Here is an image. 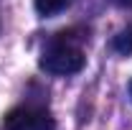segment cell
Here are the masks:
<instances>
[{
  "label": "cell",
  "mask_w": 132,
  "mask_h": 130,
  "mask_svg": "<svg viewBox=\"0 0 132 130\" xmlns=\"http://www.w3.org/2000/svg\"><path fill=\"white\" fill-rule=\"evenodd\" d=\"M38 64H41L43 71H48L53 77H71V74H79L84 69L86 56H84V51L76 44H71L66 38V33H59L56 41L43 51Z\"/></svg>",
  "instance_id": "6da1fadb"
},
{
  "label": "cell",
  "mask_w": 132,
  "mask_h": 130,
  "mask_svg": "<svg viewBox=\"0 0 132 130\" xmlns=\"http://www.w3.org/2000/svg\"><path fill=\"white\" fill-rule=\"evenodd\" d=\"M5 130H56V122L41 107H13L3 117Z\"/></svg>",
  "instance_id": "7a4b0ae2"
},
{
  "label": "cell",
  "mask_w": 132,
  "mask_h": 130,
  "mask_svg": "<svg viewBox=\"0 0 132 130\" xmlns=\"http://www.w3.org/2000/svg\"><path fill=\"white\" fill-rule=\"evenodd\" d=\"M112 46H114V51H117V54H122V56H130V54H132V23L127 26V28H122V31L114 36Z\"/></svg>",
  "instance_id": "3957f363"
},
{
  "label": "cell",
  "mask_w": 132,
  "mask_h": 130,
  "mask_svg": "<svg viewBox=\"0 0 132 130\" xmlns=\"http://www.w3.org/2000/svg\"><path fill=\"white\" fill-rule=\"evenodd\" d=\"M33 3H36V10L41 16H56L69 5V0H33Z\"/></svg>",
  "instance_id": "277c9868"
},
{
  "label": "cell",
  "mask_w": 132,
  "mask_h": 130,
  "mask_svg": "<svg viewBox=\"0 0 132 130\" xmlns=\"http://www.w3.org/2000/svg\"><path fill=\"white\" fill-rule=\"evenodd\" d=\"M114 5H119V8H125V10H132V0H112Z\"/></svg>",
  "instance_id": "5b68a950"
},
{
  "label": "cell",
  "mask_w": 132,
  "mask_h": 130,
  "mask_svg": "<svg viewBox=\"0 0 132 130\" xmlns=\"http://www.w3.org/2000/svg\"><path fill=\"white\" fill-rule=\"evenodd\" d=\"M130 97H132V82H130Z\"/></svg>",
  "instance_id": "8992f818"
}]
</instances>
